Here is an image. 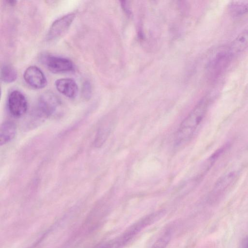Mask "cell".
Listing matches in <instances>:
<instances>
[{
	"label": "cell",
	"instance_id": "cell-4",
	"mask_svg": "<svg viewBox=\"0 0 248 248\" xmlns=\"http://www.w3.org/2000/svg\"><path fill=\"white\" fill-rule=\"evenodd\" d=\"M41 59L46 68L53 73H66L74 69L73 62L65 57L46 54Z\"/></svg>",
	"mask_w": 248,
	"mask_h": 248
},
{
	"label": "cell",
	"instance_id": "cell-10",
	"mask_svg": "<svg viewBox=\"0 0 248 248\" xmlns=\"http://www.w3.org/2000/svg\"><path fill=\"white\" fill-rule=\"evenodd\" d=\"M237 176L236 172L232 171L220 177L214 185L213 193L219 194L223 192L234 183Z\"/></svg>",
	"mask_w": 248,
	"mask_h": 248
},
{
	"label": "cell",
	"instance_id": "cell-13",
	"mask_svg": "<svg viewBox=\"0 0 248 248\" xmlns=\"http://www.w3.org/2000/svg\"><path fill=\"white\" fill-rule=\"evenodd\" d=\"M17 77L15 69L10 65L4 64L0 68V79L5 83L14 82Z\"/></svg>",
	"mask_w": 248,
	"mask_h": 248
},
{
	"label": "cell",
	"instance_id": "cell-3",
	"mask_svg": "<svg viewBox=\"0 0 248 248\" xmlns=\"http://www.w3.org/2000/svg\"><path fill=\"white\" fill-rule=\"evenodd\" d=\"M61 105L58 95L51 91H46L39 97L37 103L38 111L41 116L45 118L53 115Z\"/></svg>",
	"mask_w": 248,
	"mask_h": 248
},
{
	"label": "cell",
	"instance_id": "cell-1",
	"mask_svg": "<svg viewBox=\"0 0 248 248\" xmlns=\"http://www.w3.org/2000/svg\"><path fill=\"white\" fill-rule=\"evenodd\" d=\"M210 104L208 97L203 98L182 122L175 138L176 146L186 143L191 139L203 122Z\"/></svg>",
	"mask_w": 248,
	"mask_h": 248
},
{
	"label": "cell",
	"instance_id": "cell-14",
	"mask_svg": "<svg viewBox=\"0 0 248 248\" xmlns=\"http://www.w3.org/2000/svg\"><path fill=\"white\" fill-rule=\"evenodd\" d=\"M114 122V120L105 121L98 131L96 141L97 145L101 146L106 140L110 132Z\"/></svg>",
	"mask_w": 248,
	"mask_h": 248
},
{
	"label": "cell",
	"instance_id": "cell-11",
	"mask_svg": "<svg viewBox=\"0 0 248 248\" xmlns=\"http://www.w3.org/2000/svg\"><path fill=\"white\" fill-rule=\"evenodd\" d=\"M16 132V125L11 121L2 123L0 127V144L1 146L10 142L15 137Z\"/></svg>",
	"mask_w": 248,
	"mask_h": 248
},
{
	"label": "cell",
	"instance_id": "cell-17",
	"mask_svg": "<svg viewBox=\"0 0 248 248\" xmlns=\"http://www.w3.org/2000/svg\"><path fill=\"white\" fill-rule=\"evenodd\" d=\"M6 2L8 3V4L10 5H15V4L16 2V1L15 0H8L6 1Z\"/></svg>",
	"mask_w": 248,
	"mask_h": 248
},
{
	"label": "cell",
	"instance_id": "cell-12",
	"mask_svg": "<svg viewBox=\"0 0 248 248\" xmlns=\"http://www.w3.org/2000/svg\"><path fill=\"white\" fill-rule=\"evenodd\" d=\"M230 14L233 16L240 17L248 13V0H233L228 5Z\"/></svg>",
	"mask_w": 248,
	"mask_h": 248
},
{
	"label": "cell",
	"instance_id": "cell-6",
	"mask_svg": "<svg viewBox=\"0 0 248 248\" xmlns=\"http://www.w3.org/2000/svg\"><path fill=\"white\" fill-rule=\"evenodd\" d=\"M75 17V13H71L54 21L49 29L46 39L51 41L61 37L68 30Z\"/></svg>",
	"mask_w": 248,
	"mask_h": 248
},
{
	"label": "cell",
	"instance_id": "cell-18",
	"mask_svg": "<svg viewBox=\"0 0 248 248\" xmlns=\"http://www.w3.org/2000/svg\"><path fill=\"white\" fill-rule=\"evenodd\" d=\"M246 246H247V248H248V237L246 241Z\"/></svg>",
	"mask_w": 248,
	"mask_h": 248
},
{
	"label": "cell",
	"instance_id": "cell-9",
	"mask_svg": "<svg viewBox=\"0 0 248 248\" xmlns=\"http://www.w3.org/2000/svg\"><path fill=\"white\" fill-rule=\"evenodd\" d=\"M248 47V29L241 31L228 47L229 51L234 57Z\"/></svg>",
	"mask_w": 248,
	"mask_h": 248
},
{
	"label": "cell",
	"instance_id": "cell-5",
	"mask_svg": "<svg viewBox=\"0 0 248 248\" xmlns=\"http://www.w3.org/2000/svg\"><path fill=\"white\" fill-rule=\"evenodd\" d=\"M7 107L11 115L15 117H20L26 113L28 105L24 95L20 91L15 90L8 95Z\"/></svg>",
	"mask_w": 248,
	"mask_h": 248
},
{
	"label": "cell",
	"instance_id": "cell-7",
	"mask_svg": "<svg viewBox=\"0 0 248 248\" xmlns=\"http://www.w3.org/2000/svg\"><path fill=\"white\" fill-rule=\"evenodd\" d=\"M24 79L29 85L34 89H42L47 84L45 75L36 66H30L25 70Z\"/></svg>",
	"mask_w": 248,
	"mask_h": 248
},
{
	"label": "cell",
	"instance_id": "cell-8",
	"mask_svg": "<svg viewBox=\"0 0 248 248\" xmlns=\"http://www.w3.org/2000/svg\"><path fill=\"white\" fill-rule=\"evenodd\" d=\"M57 90L69 98H74L78 93V86L76 82L72 78H63L55 81Z\"/></svg>",
	"mask_w": 248,
	"mask_h": 248
},
{
	"label": "cell",
	"instance_id": "cell-15",
	"mask_svg": "<svg viewBox=\"0 0 248 248\" xmlns=\"http://www.w3.org/2000/svg\"><path fill=\"white\" fill-rule=\"evenodd\" d=\"M171 238L170 233L169 232H165L153 245L151 248H165Z\"/></svg>",
	"mask_w": 248,
	"mask_h": 248
},
{
	"label": "cell",
	"instance_id": "cell-2",
	"mask_svg": "<svg viewBox=\"0 0 248 248\" xmlns=\"http://www.w3.org/2000/svg\"><path fill=\"white\" fill-rule=\"evenodd\" d=\"M233 57L228 47L216 52L207 65L209 76L213 78L220 76L229 65Z\"/></svg>",
	"mask_w": 248,
	"mask_h": 248
},
{
	"label": "cell",
	"instance_id": "cell-16",
	"mask_svg": "<svg viewBox=\"0 0 248 248\" xmlns=\"http://www.w3.org/2000/svg\"><path fill=\"white\" fill-rule=\"evenodd\" d=\"M91 86L88 82H85L83 87V94L85 98H89L91 94Z\"/></svg>",
	"mask_w": 248,
	"mask_h": 248
}]
</instances>
